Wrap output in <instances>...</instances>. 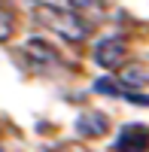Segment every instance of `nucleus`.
<instances>
[{
	"label": "nucleus",
	"mask_w": 149,
	"mask_h": 152,
	"mask_svg": "<svg viewBox=\"0 0 149 152\" xmlns=\"http://www.w3.org/2000/svg\"><path fill=\"white\" fill-rule=\"evenodd\" d=\"M34 18L43 24V28H49L52 34L64 37L67 43H82L88 40L91 34V24L79 18L73 9H64V6H55V3H37L34 6Z\"/></svg>",
	"instance_id": "1"
},
{
	"label": "nucleus",
	"mask_w": 149,
	"mask_h": 152,
	"mask_svg": "<svg viewBox=\"0 0 149 152\" xmlns=\"http://www.w3.org/2000/svg\"><path fill=\"white\" fill-rule=\"evenodd\" d=\"M116 152H149V125L131 122L119 131Z\"/></svg>",
	"instance_id": "2"
},
{
	"label": "nucleus",
	"mask_w": 149,
	"mask_h": 152,
	"mask_svg": "<svg viewBox=\"0 0 149 152\" xmlns=\"http://www.w3.org/2000/svg\"><path fill=\"white\" fill-rule=\"evenodd\" d=\"M94 58L97 64L107 67V70H119L122 61H125V43L119 40V37H110V40H101L94 49Z\"/></svg>",
	"instance_id": "3"
},
{
	"label": "nucleus",
	"mask_w": 149,
	"mask_h": 152,
	"mask_svg": "<svg viewBox=\"0 0 149 152\" xmlns=\"http://www.w3.org/2000/svg\"><path fill=\"white\" fill-rule=\"evenodd\" d=\"M24 55H28L34 64H40V67H52V64L61 61L58 52H55L46 40H28V43H24Z\"/></svg>",
	"instance_id": "4"
},
{
	"label": "nucleus",
	"mask_w": 149,
	"mask_h": 152,
	"mask_svg": "<svg viewBox=\"0 0 149 152\" xmlns=\"http://www.w3.org/2000/svg\"><path fill=\"white\" fill-rule=\"evenodd\" d=\"M107 131H110V122H107L104 113H85L76 122V134L79 137H104Z\"/></svg>",
	"instance_id": "5"
},
{
	"label": "nucleus",
	"mask_w": 149,
	"mask_h": 152,
	"mask_svg": "<svg viewBox=\"0 0 149 152\" xmlns=\"http://www.w3.org/2000/svg\"><path fill=\"white\" fill-rule=\"evenodd\" d=\"M70 9L76 12L79 18H85V21H94V18H104V12H107V6H104V0H70Z\"/></svg>",
	"instance_id": "6"
},
{
	"label": "nucleus",
	"mask_w": 149,
	"mask_h": 152,
	"mask_svg": "<svg viewBox=\"0 0 149 152\" xmlns=\"http://www.w3.org/2000/svg\"><path fill=\"white\" fill-rule=\"evenodd\" d=\"M122 82L125 85H149V64L143 61H134L122 70Z\"/></svg>",
	"instance_id": "7"
},
{
	"label": "nucleus",
	"mask_w": 149,
	"mask_h": 152,
	"mask_svg": "<svg viewBox=\"0 0 149 152\" xmlns=\"http://www.w3.org/2000/svg\"><path fill=\"white\" fill-rule=\"evenodd\" d=\"M12 34H15V21H12V15L6 9H0V43H6Z\"/></svg>",
	"instance_id": "8"
},
{
	"label": "nucleus",
	"mask_w": 149,
	"mask_h": 152,
	"mask_svg": "<svg viewBox=\"0 0 149 152\" xmlns=\"http://www.w3.org/2000/svg\"><path fill=\"white\" fill-rule=\"evenodd\" d=\"M94 88H97L101 94H125V88H122L119 82H113V79H97Z\"/></svg>",
	"instance_id": "9"
},
{
	"label": "nucleus",
	"mask_w": 149,
	"mask_h": 152,
	"mask_svg": "<svg viewBox=\"0 0 149 152\" xmlns=\"http://www.w3.org/2000/svg\"><path fill=\"white\" fill-rule=\"evenodd\" d=\"M58 152H88L85 146H79V143H67V146H61Z\"/></svg>",
	"instance_id": "10"
},
{
	"label": "nucleus",
	"mask_w": 149,
	"mask_h": 152,
	"mask_svg": "<svg viewBox=\"0 0 149 152\" xmlns=\"http://www.w3.org/2000/svg\"><path fill=\"white\" fill-rule=\"evenodd\" d=\"M0 152H3V140H0Z\"/></svg>",
	"instance_id": "11"
}]
</instances>
